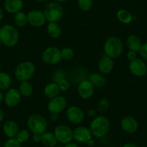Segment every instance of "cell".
Segmentation results:
<instances>
[{
    "instance_id": "8",
    "label": "cell",
    "mask_w": 147,
    "mask_h": 147,
    "mask_svg": "<svg viewBox=\"0 0 147 147\" xmlns=\"http://www.w3.org/2000/svg\"><path fill=\"white\" fill-rule=\"evenodd\" d=\"M61 59V50L54 46L48 47L43 51L42 53V60L46 64H56L59 63Z\"/></svg>"
},
{
    "instance_id": "15",
    "label": "cell",
    "mask_w": 147,
    "mask_h": 147,
    "mask_svg": "<svg viewBox=\"0 0 147 147\" xmlns=\"http://www.w3.org/2000/svg\"><path fill=\"white\" fill-rule=\"evenodd\" d=\"M94 87L89 80H84L78 86L79 95L84 100L90 98L94 94Z\"/></svg>"
},
{
    "instance_id": "40",
    "label": "cell",
    "mask_w": 147,
    "mask_h": 147,
    "mask_svg": "<svg viewBox=\"0 0 147 147\" xmlns=\"http://www.w3.org/2000/svg\"><path fill=\"white\" fill-rule=\"evenodd\" d=\"M95 114H96V110H94V109H90V110H89L88 111H87V115H88V116L90 117L94 116Z\"/></svg>"
},
{
    "instance_id": "45",
    "label": "cell",
    "mask_w": 147,
    "mask_h": 147,
    "mask_svg": "<svg viewBox=\"0 0 147 147\" xmlns=\"http://www.w3.org/2000/svg\"><path fill=\"white\" fill-rule=\"evenodd\" d=\"M3 100H4V95L3 94H2V91H0V104H1V102H2Z\"/></svg>"
},
{
    "instance_id": "49",
    "label": "cell",
    "mask_w": 147,
    "mask_h": 147,
    "mask_svg": "<svg viewBox=\"0 0 147 147\" xmlns=\"http://www.w3.org/2000/svg\"><path fill=\"white\" fill-rule=\"evenodd\" d=\"M2 41H1V40H0V46H2Z\"/></svg>"
},
{
    "instance_id": "6",
    "label": "cell",
    "mask_w": 147,
    "mask_h": 147,
    "mask_svg": "<svg viewBox=\"0 0 147 147\" xmlns=\"http://www.w3.org/2000/svg\"><path fill=\"white\" fill-rule=\"evenodd\" d=\"M46 20L49 22H56L60 20L63 15V9L60 3L53 2L48 4L43 10Z\"/></svg>"
},
{
    "instance_id": "38",
    "label": "cell",
    "mask_w": 147,
    "mask_h": 147,
    "mask_svg": "<svg viewBox=\"0 0 147 147\" xmlns=\"http://www.w3.org/2000/svg\"><path fill=\"white\" fill-rule=\"evenodd\" d=\"M63 147H80V146H79L78 144H76V143H74L72 142V141H71V142L65 144V145L63 146Z\"/></svg>"
},
{
    "instance_id": "44",
    "label": "cell",
    "mask_w": 147,
    "mask_h": 147,
    "mask_svg": "<svg viewBox=\"0 0 147 147\" xmlns=\"http://www.w3.org/2000/svg\"><path fill=\"white\" fill-rule=\"evenodd\" d=\"M4 18V12H3V9L2 8L0 7V21L2 20V19Z\"/></svg>"
},
{
    "instance_id": "3",
    "label": "cell",
    "mask_w": 147,
    "mask_h": 147,
    "mask_svg": "<svg viewBox=\"0 0 147 147\" xmlns=\"http://www.w3.org/2000/svg\"><path fill=\"white\" fill-rule=\"evenodd\" d=\"M123 51V43L122 40L116 36H111L105 42L104 52L106 56L111 59L119 57Z\"/></svg>"
},
{
    "instance_id": "31",
    "label": "cell",
    "mask_w": 147,
    "mask_h": 147,
    "mask_svg": "<svg viewBox=\"0 0 147 147\" xmlns=\"http://www.w3.org/2000/svg\"><path fill=\"white\" fill-rule=\"evenodd\" d=\"M61 59L63 60H71L74 58V51L71 48L65 47L61 50Z\"/></svg>"
},
{
    "instance_id": "43",
    "label": "cell",
    "mask_w": 147,
    "mask_h": 147,
    "mask_svg": "<svg viewBox=\"0 0 147 147\" xmlns=\"http://www.w3.org/2000/svg\"><path fill=\"white\" fill-rule=\"evenodd\" d=\"M5 118V112L2 109L0 108V122H2Z\"/></svg>"
},
{
    "instance_id": "24",
    "label": "cell",
    "mask_w": 147,
    "mask_h": 147,
    "mask_svg": "<svg viewBox=\"0 0 147 147\" xmlns=\"http://www.w3.org/2000/svg\"><path fill=\"white\" fill-rule=\"evenodd\" d=\"M116 17L118 21H120L121 23L125 24V25L130 24L134 19V16L131 12L123 9H120L117 12Z\"/></svg>"
},
{
    "instance_id": "37",
    "label": "cell",
    "mask_w": 147,
    "mask_h": 147,
    "mask_svg": "<svg viewBox=\"0 0 147 147\" xmlns=\"http://www.w3.org/2000/svg\"><path fill=\"white\" fill-rule=\"evenodd\" d=\"M32 141L35 143L41 142V135H40V134H33Z\"/></svg>"
},
{
    "instance_id": "11",
    "label": "cell",
    "mask_w": 147,
    "mask_h": 147,
    "mask_svg": "<svg viewBox=\"0 0 147 147\" xmlns=\"http://www.w3.org/2000/svg\"><path fill=\"white\" fill-rule=\"evenodd\" d=\"M92 137L91 131L90 128L84 126H78L73 131V139L77 142L81 144H87Z\"/></svg>"
},
{
    "instance_id": "21",
    "label": "cell",
    "mask_w": 147,
    "mask_h": 147,
    "mask_svg": "<svg viewBox=\"0 0 147 147\" xmlns=\"http://www.w3.org/2000/svg\"><path fill=\"white\" fill-rule=\"evenodd\" d=\"M41 143L45 147H54L57 145L58 141L53 133L45 132L41 135Z\"/></svg>"
},
{
    "instance_id": "48",
    "label": "cell",
    "mask_w": 147,
    "mask_h": 147,
    "mask_svg": "<svg viewBox=\"0 0 147 147\" xmlns=\"http://www.w3.org/2000/svg\"><path fill=\"white\" fill-rule=\"evenodd\" d=\"M54 147H63V146H57V145H56V146H54Z\"/></svg>"
},
{
    "instance_id": "19",
    "label": "cell",
    "mask_w": 147,
    "mask_h": 147,
    "mask_svg": "<svg viewBox=\"0 0 147 147\" xmlns=\"http://www.w3.org/2000/svg\"><path fill=\"white\" fill-rule=\"evenodd\" d=\"M98 67L101 74H110L114 67L113 59L108 56H104L99 61Z\"/></svg>"
},
{
    "instance_id": "47",
    "label": "cell",
    "mask_w": 147,
    "mask_h": 147,
    "mask_svg": "<svg viewBox=\"0 0 147 147\" xmlns=\"http://www.w3.org/2000/svg\"><path fill=\"white\" fill-rule=\"evenodd\" d=\"M35 1L38 2H45V1H46V0H35Z\"/></svg>"
},
{
    "instance_id": "17",
    "label": "cell",
    "mask_w": 147,
    "mask_h": 147,
    "mask_svg": "<svg viewBox=\"0 0 147 147\" xmlns=\"http://www.w3.org/2000/svg\"><path fill=\"white\" fill-rule=\"evenodd\" d=\"M4 7L8 13L16 14L22 9L23 0H5Z\"/></svg>"
},
{
    "instance_id": "14",
    "label": "cell",
    "mask_w": 147,
    "mask_h": 147,
    "mask_svg": "<svg viewBox=\"0 0 147 147\" xmlns=\"http://www.w3.org/2000/svg\"><path fill=\"white\" fill-rule=\"evenodd\" d=\"M21 95L19 90L15 88L9 89L4 97V100L7 106L13 107L18 105L21 100Z\"/></svg>"
},
{
    "instance_id": "51",
    "label": "cell",
    "mask_w": 147,
    "mask_h": 147,
    "mask_svg": "<svg viewBox=\"0 0 147 147\" xmlns=\"http://www.w3.org/2000/svg\"><path fill=\"white\" fill-rule=\"evenodd\" d=\"M141 147H147V146H141Z\"/></svg>"
},
{
    "instance_id": "42",
    "label": "cell",
    "mask_w": 147,
    "mask_h": 147,
    "mask_svg": "<svg viewBox=\"0 0 147 147\" xmlns=\"http://www.w3.org/2000/svg\"><path fill=\"white\" fill-rule=\"evenodd\" d=\"M123 147H138V146L133 143H126L123 146Z\"/></svg>"
},
{
    "instance_id": "41",
    "label": "cell",
    "mask_w": 147,
    "mask_h": 147,
    "mask_svg": "<svg viewBox=\"0 0 147 147\" xmlns=\"http://www.w3.org/2000/svg\"><path fill=\"white\" fill-rule=\"evenodd\" d=\"M87 145L88 146H90V147L94 146V145H95V141H94V140L92 139V138H91V139H90V141H87Z\"/></svg>"
},
{
    "instance_id": "22",
    "label": "cell",
    "mask_w": 147,
    "mask_h": 147,
    "mask_svg": "<svg viewBox=\"0 0 147 147\" xmlns=\"http://www.w3.org/2000/svg\"><path fill=\"white\" fill-rule=\"evenodd\" d=\"M59 92H60V89L56 82L49 83L44 88V94L49 99L58 96Z\"/></svg>"
},
{
    "instance_id": "10",
    "label": "cell",
    "mask_w": 147,
    "mask_h": 147,
    "mask_svg": "<svg viewBox=\"0 0 147 147\" xmlns=\"http://www.w3.org/2000/svg\"><path fill=\"white\" fill-rule=\"evenodd\" d=\"M130 72L138 77H144L147 74V66L145 62L140 59H136L130 62L128 66Z\"/></svg>"
},
{
    "instance_id": "12",
    "label": "cell",
    "mask_w": 147,
    "mask_h": 147,
    "mask_svg": "<svg viewBox=\"0 0 147 147\" xmlns=\"http://www.w3.org/2000/svg\"><path fill=\"white\" fill-rule=\"evenodd\" d=\"M66 117L72 123L80 124L84 120V113L80 107L71 106L66 110Z\"/></svg>"
},
{
    "instance_id": "39",
    "label": "cell",
    "mask_w": 147,
    "mask_h": 147,
    "mask_svg": "<svg viewBox=\"0 0 147 147\" xmlns=\"http://www.w3.org/2000/svg\"><path fill=\"white\" fill-rule=\"evenodd\" d=\"M50 118L52 121H56L58 119H59V114L51 113V114Z\"/></svg>"
},
{
    "instance_id": "28",
    "label": "cell",
    "mask_w": 147,
    "mask_h": 147,
    "mask_svg": "<svg viewBox=\"0 0 147 147\" xmlns=\"http://www.w3.org/2000/svg\"><path fill=\"white\" fill-rule=\"evenodd\" d=\"M14 22L16 24L17 26L22 27L25 26L28 23V15L23 12H19L18 13L15 14L14 16Z\"/></svg>"
},
{
    "instance_id": "30",
    "label": "cell",
    "mask_w": 147,
    "mask_h": 147,
    "mask_svg": "<svg viewBox=\"0 0 147 147\" xmlns=\"http://www.w3.org/2000/svg\"><path fill=\"white\" fill-rule=\"evenodd\" d=\"M78 6L81 10L88 12L92 7V0H78Z\"/></svg>"
},
{
    "instance_id": "18",
    "label": "cell",
    "mask_w": 147,
    "mask_h": 147,
    "mask_svg": "<svg viewBox=\"0 0 147 147\" xmlns=\"http://www.w3.org/2000/svg\"><path fill=\"white\" fill-rule=\"evenodd\" d=\"M2 128H3L4 134L9 138H15L18 131H20L18 123L14 121H12V120L7 121L3 124Z\"/></svg>"
},
{
    "instance_id": "1",
    "label": "cell",
    "mask_w": 147,
    "mask_h": 147,
    "mask_svg": "<svg viewBox=\"0 0 147 147\" xmlns=\"http://www.w3.org/2000/svg\"><path fill=\"white\" fill-rule=\"evenodd\" d=\"M20 35L18 30L11 25H5L0 28V40L7 47H13L19 41Z\"/></svg>"
},
{
    "instance_id": "36",
    "label": "cell",
    "mask_w": 147,
    "mask_h": 147,
    "mask_svg": "<svg viewBox=\"0 0 147 147\" xmlns=\"http://www.w3.org/2000/svg\"><path fill=\"white\" fill-rule=\"evenodd\" d=\"M127 59L130 61H132L135 60L137 59V54L136 52L133 51H129L127 53Z\"/></svg>"
},
{
    "instance_id": "16",
    "label": "cell",
    "mask_w": 147,
    "mask_h": 147,
    "mask_svg": "<svg viewBox=\"0 0 147 147\" xmlns=\"http://www.w3.org/2000/svg\"><path fill=\"white\" fill-rule=\"evenodd\" d=\"M121 125L122 129L128 134L136 132L138 128V123L132 116H125L121 120Z\"/></svg>"
},
{
    "instance_id": "25",
    "label": "cell",
    "mask_w": 147,
    "mask_h": 147,
    "mask_svg": "<svg viewBox=\"0 0 147 147\" xmlns=\"http://www.w3.org/2000/svg\"><path fill=\"white\" fill-rule=\"evenodd\" d=\"M47 32L53 38H58L62 33L61 28L57 22H49L47 26Z\"/></svg>"
},
{
    "instance_id": "33",
    "label": "cell",
    "mask_w": 147,
    "mask_h": 147,
    "mask_svg": "<svg viewBox=\"0 0 147 147\" xmlns=\"http://www.w3.org/2000/svg\"><path fill=\"white\" fill-rule=\"evenodd\" d=\"M59 85V89H60V91L62 92H66L70 87V84H69V82L66 80H65L64 78L61 79V80H59L58 82H56Z\"/></svg>"
},
{
    "instance_id": "2",
    "label": "cell",
    "mask_w": 147,
    "mask_h": 147,
    "mask_svg": "<svg viewBox=\"0 0 147 147\" xmlns=\"http://www.w3.org/2000/svg\"><path fill=\"white\" fill-rule=\"evenodd\" d=\"M110 121L106 117L100 115L92 121L90 123V129L92 134L96 138H102L105 136L110 130Z\"/></svg>"
},
{
    "instance_id": "5",
    "label": "cell",
    "mask_w": 147,
    "mask_h": 147,
    "mask_svg": "<svg viewBox=\"0 0 147 147\" xmlns=\"http://www.w3.org/2000/svg\"><path fill=\"white\" fill-rule=\"evenodd\" d=\"M35 66L31 61H24L19 63L15 68V75L19 81H28L33 76Z\"/></svg>"
},
{
    "instance_id": "35",
    "label": "cell",
    "mask_w": 147,
    "mask_h": 147,
    "mask_svg": "<svg viewBox=\"0 0 147 147\" xmlns=\"http://www.w3.org/2000/svg\"><path fill=\"white\" fill-rule=\"evenodd\" d=\"M139 54L143 59L147 60V43L141 45V47L139 50Z\"/></svg>"
},
{
    "instance_id": "13",
    "label": "cell",
    "mask_w": 147,
    "mask_h": 147,
    "mask_svg": "<svg viewBox=\"0 0 147 147\" xmlns=\"http://www.w3.org/2000/svg\"><path fill=\"white\" fill-rule=\"evenodd\" d=\"M27 15H28V23L35 28L43 26L46 21L44 13L40 10H36V9L31 10Z\"/></svg>"
},
{
    "instance_id": "50",
    "label": "cell",
    "mask_w": 147,
    "mask_h": 147,
    "mask_svg": "<svg viewBox=\"0 0 147 147\" xmlns=\"http://www.w3.org/2000/svg\"><path fill=\"white\" fill-rule=\"evenodd\" d=\"M0 70H1V65H0Z\"/></svg>"
},
{
    "instance_id": "34",
    "label": "cell",
    "mask_w": 147,
    "mask_h": 147,
    "mask_svg": "<svg viewBox=\"0 0 147 147\" xmlns=\"http://www.w3.org/2000/svg\"><path fill=\"white\" fill-rule=\"evenodd\" d=\"M109 105H110V102H109V100L107 99H102L98 105L99 110H100V112H105L108 109Z\"/></svg>"
},
{
    "instance_id": "29",
    "label": "cell",
    "mask_w": 147,
    "mask_h": 147,
    "mask_svg": "<svg viewBox=\"0 0 147 147\" xmlns=\"http://www.w3.org/2000/svg\"><path fill=\"white\" fill-rule=\"evenodd\" d=\"M15 138H16L20 144H23V143L27 142V141L29 140L30 134L26 129L20 130V131H18Z\"/></svg>"
},
{
    "instance_id": "46",
    "label": "cell",
    "mask_w": 147,
    "mask_h": 147,
    "mask_svg": "<svg viewBox=\"0 0 147 147\" xmlns=\"http://www.w3.org/2000/svg\"><path fill=\"white\" fill-rule=\"evenodd\" d=\"M53 1L56 2H58V3H63V2H66L68 0H53Z\"/></svg>"
},
{
    "instance_id": "7",
    "label": "cell",
    "mask_w": 147,
    "mask_h": 147,
    "mask_svg": "<svg viewBox=\"0 0 147 147\" xmlns=\"http://www.w3.org/2000/svg\"><path fill=\"white\" fill-rule=\"evenodd\" d=\"M55 136L58 142L61 144H66L73 140V130L66 125H59L54 129Z\"/></svg>"
},
{
    "instance_id": "20",
    "label": "cell",
    "mask_w": 147,
    "mask_h": 147,
    "mask_svg": "<svg viewBox=\"0 0 147 147\" xmlns=\"http://www.w3.org/2000/svg\"><path fill=\"white\" fill-rule=\"evenodd\" d=\"M126 44L130 51H133L137 53L139 51L142 43H141V40L139 38V37L134 35V34H131V35H128V37L127 38Z\"/></svg>"
},
{
    "instance_id": "9",
    "label": "cell",
    "mask_w": 147,
    "mask_h": 147,
    "mask_svg": "<svg viewBox=\"0 0 147 147\" xmlns=\"http://www.w3.org/2000/svg\"><path fill=\"white\" fill-rule=\"evenodd\" d=\"M67 105V101L63 96L58 95L50 99L48 104V110L51 113L59 114L65 110Z\"/></svg>"
},
{
    "instance_id": "4",
    "label": "cell",
    "mask_w": 147,
    "mask_h": 147,
    "mask_svg": "<svg viewBox=\"0 0 147 147\" xmlns=\"http://www.w3.org/2000/svg\"><path fill=\"white\" fill-rule=\"evenodd\" d=\"M29 129L33 134L42 135L47 131L48 123L46 120L39 114H32L28 119Z\"/></svg>"
},
{
    "instance_id": "32",
    "label": "cell",
    "mask_w": 147,
    "mask_h": 147,
    "mask_svg": "<svg viewBox=\"0 0 147 147\" xmlns=\"http://www.w3.org/2000/svg\"><path fill=\"white\" fill-rule=\"evenodd\" d=\"M21 144L15 138H11L5 141L3 147H22Z\"/></svg>"
},
{
    "instance_id": "23",
    "label": "cell",
    "mask_w": 147,
    "mask_h": 147,
    "mask_svg": "<svg viewBox=\"0 0 147 147\" xmlns=\"http://www.w3.org/2000/svg\"><path fill=\"white\" fill-rule=\"evenodd\" d=\"M89 81L93 84L94 87H102L105 85L106 80L105 78L102 76V74L99 73H92L89 77Z\"/></svg>"
},
{
    "instance_id": "26",
    "label": "cell",
    "mask_w": 147,
    "mask_h": 147,
    "mask_svg": "<svg viewBox=\"0 0 147 147\" xmlns=\"http://www.w3.org/2000/svg\"><path fill=\"white\" fill-rule=\"evenodd\" d=\"M12 84V79L6 72L0 71V91L8 90Z\"/></svg>"
},
{
    "instance_id": "27",
    "label": "cell",
    "mask_w": 147,
    "mask_h": 147,
    "mask_svg": "<svg viewBox=\"0 0 147 147\" xmlns=\"http://www.w3.org/2000/svg\"><path fill=\"white\" fill-rule=\"evenodd\" d=\"M19 91L21 95L23 97H30L33 92V87L29 81L21 82L19 87Z\"/></svg>"
}]
</instances>
